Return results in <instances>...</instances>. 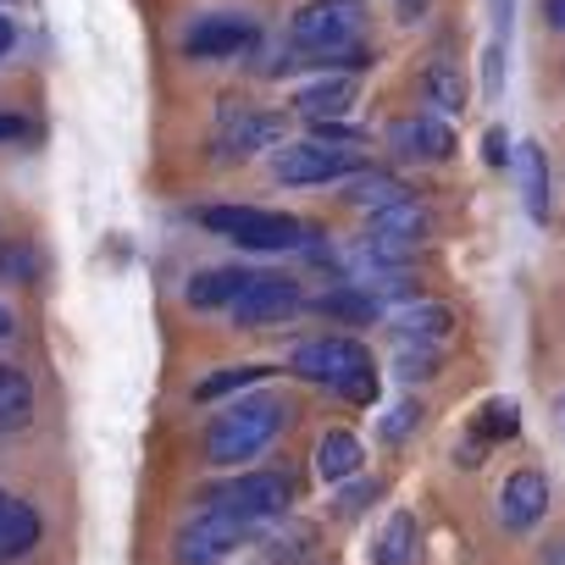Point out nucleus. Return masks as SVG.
Instances as JSON below:
<instances>
[{"label": "nucleus", "instance_id": "aec40b11", "mask_svg": "<svg viewBox=\"0 0 565 565\" xmlns=\"http://www.w3.org/2000/svg\"><path fill=\"white\" fill-rule=\"evenodd\" d=\"M344 200L355 205V211H388V205H399V200H411V189L394 178V172H355L350 183H344Z\"/></svg>", "mask_w": 565, "mask_h": 565}, {"label": "nucleus", "instance_id": "5701e85b", "mask_svg": "<svg viewBox=\"0 0 565 565\" xmlns=\"http://www.w3.org/2000/svg\"><path fill=\"white\" fill-rule=\"evenodd\" d=\"M411 554H416V521L411 515H388L383 537L372 543V559L377 565H411Z\"/></svg>", "mask_w": 565, "mask_h": 565}, {"label": "nucleus", "instance_id": "c9c22d12", "mask_svg": "<svg viewBox=\"0 0 565 565\" xmlns=\"http://www.w3.org/2000/svg\"><path fill=\"white\" fill-rule=\"evenodd\" d=\"M422 7H427V0H399V18H405V23H411V18H416V12H422Z\"/></svg>", "mask_w": 565, "mask_h": 565}, {"label": "nucleus", "instance_id": "e433bc0d", "mask_svg": "<svg viewBox=\"0 0 565 565\" xmlns=\"http://www.w3.org/2000/svg\"><path fill=\"white\" fill-rule=\"evenodd\" d=\"M0 7H7V0H0Z\"/></svg>", "mask_w": 565, "mask_h": 565}, {"label": "nucleus", "instance_id": "39448f33", "mask_svg": "<svg viewBox=\"0 0 565 565\" xmlns=\"http://www.w3.org/2000/svg\"><path fill=\"white\" fill-rule=\"evenodd\" d=\"M366 172V150L355 145H322V139H300V145H282L271 150V178L289 183V189H311V183H339Z\"/></svg>", "mask_w": 565, "mask_h": 565}, {"label": "nucleus", "instance_id": "9b49d317", "mask_svg": "<svg viewBox=\"0 0 565 565\" xmlns=\"http://www.w3.org/2000/svg\"><path fill=\"white\" fill-rule=\"evenodd\" d=\"M277 139H282L277 111H255V106H238V100H227L216 111V156H255Z\"/></svg>", "mask_w": 565, "mask_h": 565}, {"label": "nucleus", "instance_id": "a878e982", "mask_svg": "<svg viewBox=\"0 0 565 565\" xmlns=\"http://www.w3.org/2000/svg\"><path fill=\"white\" fill-rule=\"evenodd\" d=\"M0 277H12V282H34V277H40V255H34V244L0 238Z\"/></svg>", "mask_w": 565, "mask_h": 565}, {"label": "nucleus", "instance_id": "f704fd0d", "mask_svg": "<svg viewBox=\"0 0 565 565\" xmlns=\"http://www.w3.org/2000/svg\"><path fill=\"white\" fill-rule=\"evenodd\" d=\"M12 333H18V317H12V311H7V306H0V344H7V339H12Z\"/></svg>", "mask_w": 565, "mask_h": 565}, {"label": "nucleus", "instance_id": "72a5a7b5", "mask_svg": "<svg viewBox=\"0 0 565 565\" xmlns=\"http://www.w3.org/2000/svg\"><path fill=\"white\" fill-rule=\"evenodd\" d=\"M12 45H18V23L0 18V56H12Z\"/></svg>", "mask_w": 565, "mask_h": 565}, {"label": "nucleus", "instance_id": "c85d7f7f", "mask_svg": "<svg viewBox=\"0 0 565 565\" xmlns=\"http://www.w3.org/2000/svg\"><path fill=\"white\" fill-rule=\"evenodd\" d=\"M416 422H422V405H411V399H405V405H394V411H388V422H383V438H388V444H399V438H405Z\"/></svg>", "mask_w": 565, "mask_h": 565}, {"label": "nucleus", "instance_id": "7c9ffc66", "mask_svg": "<svg viewBox=\"0 0 565 565\" xmlns=\"http://www.w3.org/2000/svg\"><path fill=\"white\" fill-rule=\"evenodd\" d=\"M482 145H488V150H482V156H488V167H504V161H510V139H504L499 128H488V139H482Z\"/></svg>", "mask_w": 565, "mask_h": 565}, {"label": "nucleus", "instance_id": "a211bd4d", "mask_svg": "<svg viewBox=\"0 0 565 565\" xmlns=\"http://www.w3.org/2000/svg\"><path fill=\"white\" fill-rule=\"evenodd\" d=\"M34 377L12 361H0V433H23L34 422Z\"/></svg>", "mask_w": 565, "mask_h": 565}, {"label": "nucleus", "instance_id": "6e6552de", "mask_svg": "<svg viewBox=\"0 0 565 565\" xmlns=\"http://www.w3.org/2000/svg\"><path fill=\"white\" fill-rule=\"evenodd\" d=\"M260 40V23L249 12H205L183 29V56L189 62H227L244 56Z\"/></svg>", "mask_w": 565, "mask_h": 565}, {"label": "nucleus", "instance_id": "2f4dec72", "mask_svg": "<svg viewBox=\"0 0 565 565\" xmlns=\"http://www.w3.org/2000/svg\"><path fill=\"white\" fill-rule=\"evenodd\" d=\"M372 493H377V482H361V488H350V493L339 499V510H344V515H355V510H361V504H366Z\"/></svg>", "mask_w": 565, "mask_h": 565}, {"label": "nucleus", "instance_id": "423d86ee", "mask_svg": "<svg viewBox=\"0 0 565 565\" xmlns=\"http://www.w3.org/2000/svg\"><path fill=\"white\" fill-rule=\"evenodd\" d=\"M205 499H211L205 510H227V515H238V521L255 526V521H271V515H282V510L295 504V482L282 477V471H244V477L211 488Z\"/></svg>", "mask_w": 565, "mask_h": 565}, {"label": "nucleus", "instance_id": "20e7f679", "mask_svg": "<svg viewBox=\"0 0 565 565\" xmlns=\"http://www.w3.org/2000/svg\"><path fill=\"white\" fill-rule=\"evenodd\" d=\"M361 29H366V0H311V7L295 12L289 40H295L300 56H311L328 73L333 56L361 45Z\"/></svg>", "mask_w": 565, "mask_h": 565}, {"label": "nucleus", "instance_id": "f8f14e48", "mask_svg": "<svg viewBox=\"0 0 565 565\" xmlns=\"http://www.w3.org/2000/svg\"><path fill=\"white\" fill-rule=\"evenodd\" d=\"M499 521L510 526V532H526V526H537L543 515H548V482H543V471H510L504 477V488H499Z\"/></svg>", "mask_w": 565, "mask_h": 565}, {"label": "nucleus", "instance_id": "f3484780", "mask_svg": "<svg viewBox=\"0 0 565 565\" xmlns=\"http://www.w3.org/2000/svg\"><path fill=\"white\" fill-rule=\"evenodd\" d=\"M394 333H399L405 344H433V350H444L449 333H455V311L438 306V300H416V306L394 311Z\"/></svg>", "mask_w": 565, "mask_h": 565}, {"label": "nucleus", "instance_id": "f03ea898", "mask_svg": "<svg viewBox=\"0 0 565 565\" xmlns=\"http://www.w3.org/2000/svg\"><path fill=\"white\" fill-rule=\"evenodd\" d=\"M200 227H211L216 238L249 249V255H289V249H311L317 227L289 216V211H260V205H205Z\"/></svg>", "mask_w": 565, "mask_h": 565}, {"label": "nucleus", "instance_id": "412c9836", "mask_svg": "<svg viewBox=\"0 0 565 565\" xmlns=\"http://www.w3.org/2000/svg\"><path fill=\"white\" fill-rule=\"evenodd\" d=\"M361 460H366V449H361L355 433H322V444H317V477H322V482L355 477Z\"/></svg>", "mask_w": 565, "mask_h": 565}, {"label": "nucleus", "instance_id": "1a4fd4ad", "mask_svg": "<svg viewBox=\"0 0 565 565\" xmlns=\"http://www.w3.org/2000/svg\"><path fill=\"white\" fill-rule=\"evenodd\" d=\"M244 537H249V521H238V515H227V510H200V515L172 537V559H178V565H222Z\"/></svg>", "mask_w": 565, "mask_h": 565}, {"label": "nucleus", "instance_id": "473e14b6", "mask_svg": "<svg viewBox=\"0 0 565 565\" xmlns=\"http://www.w3.org/2000/svg\"><path fill=\"white\" fill-rule=\"evenodd\" d=\"M543 18H548L554 34H565V0H543Z\"/></svg>", "mask_w": 565, "mask_h": 565}, {"label": "nucleus", "instance_id": "2eb2a0df", "mask_svg": "<svg viewBox=\"0 0 565 565\" xmlns=\"http://www.w3.org/2000/svg\"><path fill=\"white\" fill-rule=\"evenodd\" d=\"M40 537H45L40 510H34L29 499H18V493L0 488V559H23V554H34Z\"/></svg>", "mask_w": 565, "mask_h": 565}, {"label": "nucleus", "instance_id": "c756f323", "mask_svg": "<svg viewBox=\"0 0 565 565\" xmlns=\"http://www.w3.org/2000/svg\"><path fill=\"white\" fill-rule=\"evenodd\" d=\"M23 139H34V122L18 111H0V145H23Z\"/></svg>", "mask_w": 565, "mask_h": 565}, {"label": "nucleus", "instance_id": "b1692460", "mask_svg": "<svg viewBox=\"0 0 565 565\" xmlns=\"http://www.w3.org/2000/svg\"><path fill=\"white\" fill-rule=\"evenodd\" d=\"M515 427H521V411H515L510 399H488V405H482V416H477V427H471V444L482 449V444L515 438Z\"/></svg>", "mask_w": 565, "mask_h": 565}, {"label": "nucleus", "instance_id": "9d476101", "mask_svg": "<svg viewBox=\"0 0 565 565\" xmlns=\"http://www.w3.org/2000/svg\"><path fill=\"white\" fill-rule=\"evenodd\" d=\"M238 328H271V322H289L300 311V282L295 277H277V271H255L249 289L227 306Z\"/></svg>", "mask_w": 565, "mask_h": 565}, {"label": "nucleus", "instance_id": "dca6fc26", "mask_svg": "<svg viewBox=\"0 0 565 565\" xmlns=\"http://www.w3.org/2000/svg\"><path fill=\"white\" fill-rule=\"evenodd\" d=\"M249 277H255V271H244V266H205V271L189 277L183 300H189L194 311H222V306H233V300L249 289Z\"/></svg>", "mask_w": 565, "mask_h": 565}, {"label": "nucleus", "instance_id": "f257e3e1", "mask_svg": "<svg viewBox=\"0 0 565 565\" xmlns=\"http://www.w3.org/2000/svg\"><path fill=\"white\" fill-rule=\"evenodd\" d=\"M289 372L306 377V383H322L333 388L339 399L350 405H377V366H372V350L344 339V333H328V339H311L289 355Z\"/></svg>", "mask_w": 565, "mask_h": 565}, {"label": "nucleus", "instance_id": "7ed1b4c3", "mask_svg": "<svg viewBox=\"0 0 565 565\" xmlns=\"http://www.w3.org/2000/svg\"><path fill=\"white\" fill-rule=\"evenodd\" d=\"M289 422V405L271 399V394H255V399H233L211 427H205V460L211 466H238V460H255L277 433Z\"/></svg>", "mask_w": 565, "mask_h": 565}, {"label": "nucleus", "instance_id": "4468645a", "mask_svg": "<svg viewBox=\"0 0 565 565\" xmlns=\"http://www.w3.org/2000/svg\"><path fill=\"white\" fill-rule=\"evenodd\" d=\"M388 150L405 161H449L455 156V134L438 117H399L388 128Z\"/></svg>", "mask_w": 565, "mask_h": 565}, {"label": "nucleus", "instance_id": "0eeeda50", "mask_svg": "<svg viewBox=\"0 0 565 565\" xmlns=\"http://www.w3.org/2000/svg\"><path fill=\"white\" fill-rule=\"evenodd\" d=\"M427 211L416 205V200H399V205H388V211H377L372 216V227H366V238H361V260H372V266H399V260H411L422 244H427Z\"/></svg>", "mask_w": 565, "mask_h": 565}, {"label": "nucleus", "instance_id": "bb28decb", "mask_svg": "<svg viewBox=\"0 0 565 565\" xmlns=\"http://www.w3.org/2000/svg\"><path fill=\"white\" fill-rule=\"evenodd\" d=\"M322 311H328V317H344V322H366V317H377V300H372V289L355 295L350 282H344V289L322 295Z\"/></svg>", "mask_w": 565, "mask_h": 565}, {"label": "nucleus", "instance_id": "4be33fe9", "mask_svg": "<svg viewBox=\"0 0 565 565\" xmlns=\"http://www.w3.org/2000/svg\"><path fill=\"white\" fill-rule=\"evenodd\" d=\"M266 377H271V366H216L211 377H200V383H194V399H200V405H211V399L244 394V388H255V383H266Z\"/></svg>", "mask_w": 565, "mask_h": 565}, {"label": "nucleus", "instance_id": "cd10ccee", "mask_svg": "<svg viewBox=\"0 0 565 565\" xmlns=\"http://www.w3.org/2000/svg\"><path fill=\"white\" fill-rule=\"evenodd\" d=\"M521 178H526V211L543 222V216H548V183H543V156H537L532 145L521 150Z\"/></svg>", "mask_w": 565, "mask_h": 565}, {"label": "nucleus", "instance_id": "393cba45", "mask_svg": "<svg viewBox=\"0 0 565 565\" xmlns=\"http://www.w3.org/2000/svg\"><path fill=\"white\" fill-rule=\"evenodd\" d=\"M394 366H399V377H405V383H427V377H438L444 350H433V344H405V339H399Z\"/></svg>", "mask_w": 565, "mask_h": 565}, {"label": "nucleus", "instance_id": "6ab92c4d", "mask_svg": "<svg viewBox=\"0 0 565 565\" xmlns=\"http://www.w3.org/2000/svg\"><path fill=\"white\" fill-rule=\"evenodd\" d=\"M422 95H427V106L433 111H444V117H455V111H466V100H471V89H466V73L455 67V62H433L427 73H422Z\"/></svg>", "mask_w": 565, "mask_h": 565}, {"label": "nucleus", "instance_id": "ddd939ff", "mask_svg": "<svg viewBox=\"0 0 565 565\" xmlns=\"http://www.w3.org/2000/svg\"><path fill=\"white\" fill-rule=\"evenodd\" d=\"M355 95H361V84H355V73H322V78H311V84H300L295 89V111L306 117V122H339L350 106H355Z\"/></svg>", "mask_w": 565, "mask_h": 565}]
</instances>
